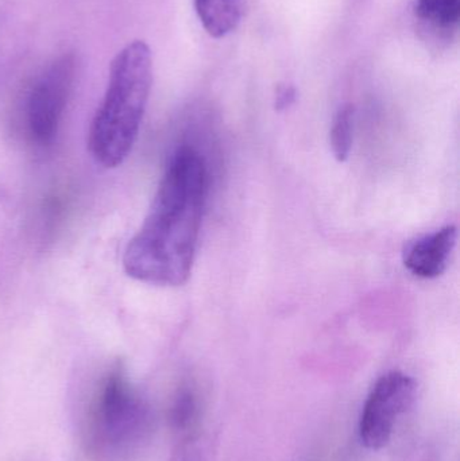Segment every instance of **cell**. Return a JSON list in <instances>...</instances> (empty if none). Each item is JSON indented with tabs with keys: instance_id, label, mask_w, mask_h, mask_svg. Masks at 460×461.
Segmentation results:
<instances>
[{
	"instance_id": "obj_1",
	"label": "cell",
	"mask_w": 460,
	"mask_h": 461,
	"mask_svg": "<svg viewBox=\"0 0 460 461\" xmlns=\"http://www.w3.org/2000/svg\"><path fill=\"white\" fill-rule=\"evenodd\" d=\"M208 192V170L196 149L173 154L148 216L127 244V276L156 286H181L196 257Z\"/></svg>"
},
{
	"instance_id": "obj_2",
	"label": "cell",
	"mask_w": 460,
	"mask_h": 461,
	"mask_svg": "<svg viewBox=\"0 0 460 461\" xmlns=\"http://www.w3.org/2000/svg\"><path fill=\"white\" fill-rule=\"evenodd\" d=\"M153 86V54L145 41L127 43L111 62L107 89L89 129L97 164L113 169L132 150Z\"/></svg>"
},
{
	"instance_id": "obj_3",
	"label": "cell",
	"mask_w": 460,
	"mask_h": 461,
	"mask_svg": "<svg viewBox=\"0 0 460 461\" xmlns=\"http://www.w3.org/2000/svg\"><path fill=\"white\" fill-rule=\"evenodd\" d=\"M146 422V409L121 368L105 379L94 408L97 443L111 449L126 448L137 440Z\"/></svg>"
},
{
	"instance_id": "obj_4",
	"label": "cell",
	"mask_w": 460,
	"mask_h": 461,
	"mask_svg": "<svg viewBox=\"0 0 460 461\" xmlns=\"http://www.w3.org/2000/svg\"><path fill=\"white\" fill-rule=\"evenodd\" d=\"M416 390L415 379L401 371H391L375 382L359 420V438L367 449L388 446L400 417L415 402Z\"/></svg>"
},
{
	"instance_id": "obj_5",
	"label": "cell",
	"mask_w": 460,
	"mask_h": 461,
	"mask_svg": "<svg viewBox=\"0 0 460 461\" xmlns=\"http://www.w3.org/2000/svg\"><path fill=\"white\" fill-rule=\"evenodd\" d=\"M75 72V59L64 56L35 81L27 99L26 124L30 138L38 146L53 143L69 100Z\"/></svg>"
},
{
	"instance_id": "obj_6",
	"label": "cell",
	"mask_w": 460,
	"mask_h": 461,
	"mask_svg": "<svg viewBox=\"0 0 460 461\" xmlns=\"http://www.w3.org/2000/svg\"><path fill=\"white\" fill-rule=\"evenodd\" d=\"M456 240L458 230L455 226H446L415 239L402 252L405 267L419 278H437L447 268Z\"/></svg>"
},
{
	"instance_id": "obj_7",
	"label": "cell",
	"mask_w": 460,
	"mask_h": 461,
	"mask_svg": "<svg viewBox=\"0 0 460 461\" xmlns=\"http://www.w3.org/2000/svg\"><path fill=\"white\" fill-rule=\"evenodd\" d=\"M415 16L431 37L450 40L458 30L460 0H416Z\"/></svg>"
},
{
	"instance_id": "obj_8",
	"label": "cell",
	"mask_w": 460,
	"mask_h": 461,
	"mask_svg": "<svg viewBox=\"0 0 460 461\" xmlns=\"http://www.w3.org/2000/svg\"><path fill=\"white\" fill-rule=\"evenodd\" d=\"M205 32L213 38L231 34L242 21L246 0H194Z\"/></svg>"
},
{
	"instance_id": "obj_9",
	"label": "cell",
	"mask_w": 460,
	"mask_h": 461,
	"mask_svg": "<svg viewBox=\"0 0 460 461\" xmlns=\"http://www.w3.org/2000/svg\"><path fill=\"white\" fill-rule=\"evenodd\" d=\"M354 140V107L350 104L339 108L332 122L329 143L332 154L339 162L350 157Z\"/></svg>"
},
{
	"instance_id": "obj_10",
	"label": "cell",
	"mask_w": 460,
	"mask_h": 461,
	"mask_svg": "<svg viewBox=\"0 0 460 461\" xmlns=\"http://www.w3.org/2000/svg\"><path fill=\"white\" fill-rule=\"evenodd\" d=\"M196 413V401L191 393L184 392L178 395L172 409V422L178 429H184L191 424Z\"/></svg>"
},
{
	"instance_id": "obj_11",
	"label": "cell",
	"mask_w": 460,
	"mask_h": 461,
	"mask_svg": "<svg viewBox=\"0 0 460 461\" xmlns=\"http://www.w3.org/2000/svg\"><path fill=\"white\" fill-rule=\"evenodd\" d=\"M294 97H296V92H294L293 86H280L277 95H275V108L284 110V108L289 107L294 102Z\"/></svg>"
}]
</instances>
